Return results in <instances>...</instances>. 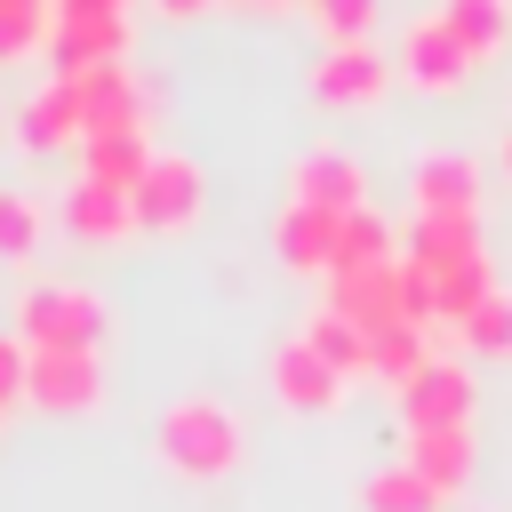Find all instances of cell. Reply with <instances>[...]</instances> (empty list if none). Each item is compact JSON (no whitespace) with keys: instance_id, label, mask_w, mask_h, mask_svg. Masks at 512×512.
<instances>
[{"instance_id":"obj_10","label":"cell","mask_w":512,"mask_h":512,"mask_svg":"<svg viewBox=\"0 0 512 512\" xmlns=\"http://www.w3.org/2000/svg\"><path fill=\"white\" fill-rule=\"evenodd\" d=\"M200 216V168L184 152H152V168L136 176V224L144 232H184Z\"/></svg>"},{"instance_id":"obj_1","label":"cell","mask_w":512,"mask_h":512,"mask_svg":"<svg viewBox=\"0 0 512 512\" xmlns=\"http://www.w3.org/2000/svg\"><path fill=\"white\" fill-rule=\"evenodd\" d=\"M408 272H416V296L432 320H464L496 280H488V248H480V216H416L408 240H400Z\"/></svg>"},{"instance_id":"obj_20","label":"cell","mask_w":512,"mask_h":512,"mask_svg":"<svg viewBox=\"0 0 512 512\" xmlns=\"http://www.w3.org/2000/svg\"><path fill=\"white\" fill-rule=\"evenodd\" d=\"M432 360V320H408V328H376V352H368V376H384L392 392Z\"/></svg>"},{"instance_id":"obj_8","label":"cell","mask_w":512,"mask_h":512,"mask_svg":"<svg viewBox=\"0 0 512 512\" xmlns=\"http://www.w3.org/2000/svg\"><path fill=\"white\" fill-rule=\"evenodd\" d=\"M472 64H480V56L464 48V32H456L440 8H424V16L408 24V40H400V72H408L416 88H432V96H440V88H464Z\"/></svg>"},{"instance_id":"obj_24","label":"cell","mask_w":512,"mask_h":512,"mask_svg":"<svg viewBox=\"0 0 512 512\" xmlns=\"http://www.w3.org/2000/svg\"><path fill=\"white\" fill-rule=\"evenodd\" d=\"M32 248H40V200L0 184V264H24Z\"/></svg>"},{"instance_id":"obj_3","label":"cell","mask_w":512,"mask_h":512,"mask_svg":"<svg viewBox=\"0 0 512 512\" xmlns=\"http://www.w3.org/2000/svg\"><path fill=\"white\" fill-rule=\"evenodd\" d=\"M16 336L32 352H96L104 336V296L80 280H32L16 296Z\"/></svg>"},{"instance_id":"obj_23","label":"cell","mask_w":512,"mask_h":512,"mask_svg":"<svg viewBox=\"0 0 512 512\" xmlns=\"http://www.w3.org/2000/svg\"><path fill=\"white\" fill-rule=\"evenodd\" d=\"M440 16L464 32V48H472V56H496V48H504V24H512V16H504V0H440Z\"/></svg>"},{"instance_id":"obj_7","label":"cell","mask_w":512,"mask_h":512,"mask_svg":"<svg viewBox=\"0 0 512 512\" xmlns=\"http://www.w3.org/2000/svg\"><path fill=\"white\" fill-rule=\"evenodd\" d=\"M400 416H408V432H448V424H472V368L432 352V360L400 384Z\"/></svg>"},{"instance_id":"obj_2","label":"cell","mask_w":512,"mask_h":512,"mask_svg":"<svg viewBox=\"0 0 512 512\" xmlns=\"http://www.w3.org/2000/svg\"><path fill=\"white\" fill-rule=\"evenodd\" d=\"M152 448H160V464L168 472H184V480H216V472H232L240 464V416L216 400V392H184V400H168V416H160V432H152Z\"/></svg>"},{"instance_id":"obj_29","label":"cell","mask_w":512,"mask_h":512,"mask_svg":"<svg viewBox=\"0 0 512 512\" xmlns=\"http://www.w3.org/2000/svg\"><path fill=\"white\" fill-rule=\"evenodd\" d=\"M504 168H512V128H504Z\"/></svg>"},{"instance_id":"obj_15","label":"cell","mask_w":512,"mask_h":512,"mask_svg":"<svg viewBox=\"0 0 512 512\" xmlns=\"http://www.w3.org/2000/svg\"><path fill=\"white\" fill-rule=\"evenodd\" d=\"M296 200L352 216V208H368V176H360V160H352V152H336V144H312V152L296 160Z\"/></svg>"},{"instance_id":"obj_14","label":"cell","mask_w":512,"mask_h":512,"mask_svg":"<svg viewBox=\"0 0 512 512\" xmlns=\"http://www.w3.org/2000/svg\"><path fill=\"white\" fill-rule=\"evenodd\" d=\"M440 504L472 488V424H448V432H408V456H400Z\"/></svg>"},{"instance_id":"obj_4","label":"cell","mask_w":512,"mask_h":512,"mask_svg":"<svg viewBox=\"0 0 512 512\" xmlns=\"http://www.w3.org/2000/svg\"><path fill=\"white\" fill-rule=\"evenodd\" d=\"M328 304H336V312H352L368 336H376V328L432 320V312H424V296H416V272H408V256H368V264H344V272H328Z\"/></svg>"},{"instance_id":"obj_19","label":"cell","mask_w":512,"mask_h":512,"mask_svg":"<svg viewBox=\"0 0 512 512\" xmlns=\"http://www.w3.org/2000/svg\"><path fill=\"white\" fill-rule=\"evenodd\" d=\"M304 336H312V344H320V352H328V360H336L344 376H368V352H376V336H368V328H360L352 312L320 304V312L304 320Z\"/></svg>"},{"instance_id":"obj_25","label":"cell","mask_w":512,"mask_h":512,"mask_svg":"<svg viewBox=\"0 0 512 512\" xmlns=\"http://www.w3.org/2000/svg\"><path fill=\"white\" fill-rule=\"evenodd\" d=\"M368 256H400V248H392V224H384L376 208H352V216H344V264H368ZM344 264H336V272H344Z\"/></svg>"},{"instance_id":"obj_17","label":"cell","mask_w":512,"mask_h":512,"mask_svg":"<svg viewBox=\"0 0 512 512\" xmlns=\"http://www.w3.org/2000/svg\"><path fill=\"white\" fill-rule=\"evenodd\" d=\"M64 224H72L80 240H128V232H136V192L80 176V184L64 192Z\"/></svg>"},{"instance_id":"obj_12","label":"cell","mask_w":512,"mask_h":512,"mask_svg":"<svg viewBox=\"0 0 512 512\" xmlns=\"http://www.w3.org/2000/svg\"><path fill=\"white\" fill-rule=\"evenodd\" d=\"M24 400H40V408H56V416H88V408L104 400L96 352H32V392H24Z\"/></svg>"},{"instance_id":"obj_18","label":"cell","mask_w":512,"mask_h":512,"mask_svg":"<svg viewBox=\"0 0 512 512\" xmlns=\"http://www.w3.org/2000/svg\"><path fill=\"white\" fill-rule=\"evenodd\" d=\"M152 168V144H144V128H96L88 144H80V176H96V184H120V192H136V176Z\"/></svg>"},{"instance_id":"obj_13","label":"cell","mask_w":512,"mask_h":512,"mask_svg":"<svg viewBox=\"0 0 512 512\" xmlns=\"http://www.w3.org/2000/svg\"><path fill=\"white\" fill-rule=\"evenodd\" d=\"M384 80H392V64H384V48H368V40H336V48L312 64V96H320V104H368V96H384Z\"/></svg>"},{"instance_id":"obj_26","label":"cell","mask_w":512,"mask_h":512,"mask_svg":"<svg viewBox=\"0 0 512 512\" xmlns=\"http://www.w3.org/2000/svg\"><path fill=\"white\" fill-rule=\"evenodd\" d=\"M304 8L328 40H368V16H376V0H304Z\"/></svg>"},{"instance_id":"obj_5","label":"cell","mask_w":512,"mask_h":512,"mask_svg":"<svg viewBox=\"0 0 512 512\" xmlns=\"http://www.w3.org/2000/svg\"><path fill=\"white\" fill-rule=\"evenodd\" d=\"M120 48H128V0H56L48 8V56H56V72L120 64Z\"/></svg>"},{"instance_id":"obj_22","label":"cell","mask_w":512,"mask_h":512,"mask_svg":"<svg viewBox=\"0 0 512 512\" xmlns=\"http://www.w3.org/2000/svg\"><path fill=\"white\" fill-rule=\"evenodd\" d=\"M456 336H464L472 352H512V288H488V296L456 320Z\"/></svg>"},{"instance_id":"obj_11","label":"cell","mask_w":512,"mask_h":512,"mask_svg":"<svg viewBox=\"0 0 512 512\" xmlns=\"http://www.w3.org/2000/svg\"><path fill=\"white\" fill-rule=\"evenodd\" d=\"M272 248L296 272H336L344 264V216L336 208H312V200H288L280 224H272Z\"/></svg>"},{"instance_id":"obj_28","label":"cell","mask_w":512,"mask_h":512,"mask_svg":"<svg viewBox=\"0 0 512 512\" xmlns=\"http://www.w3.org/2000/svg\"><path fill=\"white\" fill-rule=\"evenodd\" d=\"M160 8H168V16H192V8H208V0H160Z\"/></svg>"},{"instance_id":"obj_6","label":"cell","mask_w":512,"mask_h":512,"mask_svg":"<svg viewBox=\"0 0 512 512\" xmlns=\"http://www.w3.org/2000/svg\"><path fill=\"white\" fill-rule=\"evenodd\" d=\"M16 128H24V144H32V152H64V144H88V128H96V96H88V72H48V80L24 96Z\"/></svg>"},{"instance_id":"obj_30","label":"cell","mask_w":512,"mask_h":512,"mask_svg":"<svg viewBox=\"0 0 512 512\" xmlns=\"http://www.w3.org/2000/svg\"><path fill=\"white\" fill-rule=\"evenodd\" d=\"M0 416H8V408H0Z\"/></svg>"},{"instance_id":"obj_16","label":"cell","mask_w":512,"mask_h":512,"mask_svg":"<svg viewBox=\"0 0 512 512\" xmlns=\"http://www.w3.org/2000/svg\"><path fill=\"white\" fill-rule=\"evenodd\" d=\"M408 192H416V216H480V168L464 152H424Z\"/></svg>"},{"instance_id":"obj_27","label":"cell","mask_w":512,"mask_h":512,"mask_svg":"<svg viewBox=\"0 0 512 512\" xmlns=\"http://www.w3.org/2000/svg\"><path fill=\"white\" fill-rule=\"evenodd\" d=\"M32 392V344L24 336H0V408H16Z\"/></svg>"},{"instance_id":"obj_9","label":"cell","mask_w":512,"mask_h":512,"mask_svg":"<svg viewBox=\"0 0 512 512\" xmlns=\"http://www.w3.org/2000/svg\"><path fill=\"white\" fill-rule=\"evenodd\" d=\"M272 392H280V408H296V416H320V408H336L344 400V368L296 328L280 352H272Z\"/></svg>"},{"instance_id":"obj_21","label":"cell","mask_w":512,"mask_h":512,"mask_svg":"<svg viewBox=\"0 0 512 512\" xmlns=\"http://www.w3.org/2000/svg\"><path fill=\"white\" fill-rule=\"evenodd\" d=\"M360 504H368V512H440V496H432V488H424L408 464H384V472H368Z\"/></svg>"}]
</instances>
